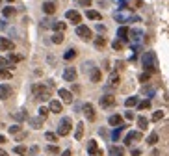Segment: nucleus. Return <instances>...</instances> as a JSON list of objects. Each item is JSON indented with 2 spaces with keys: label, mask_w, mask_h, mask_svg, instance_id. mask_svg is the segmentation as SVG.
<instances>
[{
  "label": "nucleus",
  "mask_w": 169,
  "mask_h": 156,
  "mask_svg": "<svg viewBox=\"0 0 169 156\" xmlns=\"http://www.w3.org/2000/svg\"><path fill=\"white\" fill-rule=\"evenodd\" d=\"M125 115H127V119H134V114H132V112H127Z\"/></svg>",
  "instance_id": "3c124183"
},
{
  "label": "nucleus",
  "mask_w": 169,
  "mask_h": 156,
  "mask_svg": "<svg viewBox=\"0 0 169 156\" xmlns=\"http://www.w3.org/2000/svg\"><path fill=\"white\" fill-rule=\"evenodd\" d=\"M52 28H54V32H65L67 24H65V22H60V20H56V22H52Z\"/></svg>",
  "instance_id": "393cba45"
},
{
  "label": "nucleus",
  "mask_w": 169,
  "mask_h": 156,
  "mask_svg": "<svg viewBox=\"0 0 169 156\" xmlns=\"http://www.w3.org/2000/svg\"><path fill=\"white\" fill-rule=\"evenodd\" d=\"M22 60V56H19V54H9V61L11 63H17V61H20Z\"/></svg>",
  "instance_id": "79ce46f5"
},
{
  "label": "nucleus",
  "mask_w": 169,
  "mask_h": 156,
  "mask_svg": "<svg viewBox=\"0 0 169 156\" xmlns=\"http://www.w3.org/2000/svg\"><path fill=\"white\" fill-rule=\"evenodd\" d=\"M141 63H143V67H145V71L147 73H156L158 71V61H156V56H154V52H145L143 54V58H141Z\"/></svg>",
  "instance_id": "f03ea898"
},
{
  "label": "nucleus",
  "mask_w": 169,
  "mask_h": 156,
  "mask_svg": "<svg viewBox=\"0 0 169 156\" xmlns=\"http://www.w3.org/2000/svg\"><path fill=\"white\" fill-rule=\"evenodd\" d=\"M58 95H60L61 102H65V104H71L73 102V93L69 89H58Z\"/></svg>",
  "instance_id": "9d476101"
},
{
  "label": "nucleus",
  "mask_w": 169,
  "mask_h": 156,
  "mask_svg": "<svg viewBox=\"0 0 169 156\" xmlns=\"http://www.w3.org/2000/svg\"><path fill=\"white\" fill-rule=\"evenodd\" d=\"M65 17H67L71 22H74V24H80V22H82V15H80L78 11H74V9H69V11L65 13Z\"/></svg>",
  "instance_id": "1a4fd4ad"
},
{
  "label": "nucleus",
  "mask_w": 169,
  "mask_h": 156,
  "mask_svg": "<svg viewBox=\"0 0 169 156\" xmlns=\"http://www.w3.org/2000/svg\"><path fill=\"white\" fill-rule=\"evenodd\" d=\"M95 45H97L99 48H102V47H106V39H104V37H95Z\"/></svg>",
  "instance_id": "e433bc0d"
},
{
  "label": "nucleus",
  "mask_w": 169,
  "mask_h": 156,
  "mask_svg": "<svg viewBox=\"0 0 169 156\" xmlns=\"http://www.w3.org/2000/svg\"><path fill=\"white\" fill-rule=\"evenodd\" d=\"M89 78H91V82H93V84L100 82V71H99L97 67H93V69H91V74H89Z\"/></svg>",
  "instance_id": "412c9836"
},
{
  "label": "nucleus",
  "mask_w": 169,
  "mask_h": 156,
  "mask_svg": "<svg viewBox=\"0 0 169 156\" xmlns=\"http://www.w3.org/2000/svg\"><path fill=\"white\" fill-rule=\"evenodd\" d=\"M123 130H125V127H123V125H119V127L113 130V134H112V140H113V141H117V140L121 138V132H123Z\"/></svg>",
  "instance_id": "473e14b6"
},
{
  "label": "nucleus",
  "mask_w": 169,
  "mask_h": 156,
  "mask_svg": "<svg viewBox=\"0 0 169 156\" xmlns=\"http://www.w3.org/2000/svg\"><path fill=\"white\" fill-rule=\"evenodd\" d=\"M43 11H45L47 15H52V13L56 11V4H54V2H45V4H43Z\"/></svg>",
  "instance_id": "6ab92c4d"
},
{
  "label": "nucleus",
  "mask_w": 169,
  "mask_h": 156,
  "mask_svg": "<svg viewBox=\"0 0 169 156\" xmlns=\"http://www.w3.org/2000/svg\"><path fill=\"white\" fill-rule=\"evenodd\" d=\"M108 123L112 125V127H119V125H123V117L121 115H110V119H108Z\"/></svg>",
  "instance_id": "aec40b11"
},
{
  "label": "nucleus",
  "mask_w": 169,
  "mask_h": 156,
  "mask_svg": "<svg viewBox=\"0 0 169 156\" xmlns=\"http://www.w3.org/2000/svg\"><path fill=\"white\" fill-rule=\"evenodd\" d=\"M151 80V73H143V74H140V82H149Z\"/></svg>",
  "instance_id": "37998d69"
},
{
  "label": "nucleus",
  "mask_w": 169,
  "mask_h": 156,
  "mask_svg": "<svg viewBox=\"0 0 169 156\" xmlns=\"http://www.w3.org/2000/svg\"><path fill=\"white\" fill-rule=\"evenodd\" d=\"M138 127H140V130H147V128H149L147 117H138Z\"/></svg>",
  "instance_id": "c85d7f7f"
},
{
  "label": "nucleus",
  "mask_w": 169,
  "mask_h": 156,
  "mask_svg": "<svg viewBox=\"0 0 169 156\" xmlns=\"http://www.w3.org/2000/svg\"><path fill=\"white\" fill-rule=\"evenodd\" d=\"M112 47H113L115 50H121V48H123V41H121V39H117V41H113V43H112Z\"/></svg>",
  "instance_id": "a18cd8bd"
},
{
  "label": "nucleus",
  "mask_w": 169,
  "mask_h": 156,
  "mask_svg": "<svg viewBox=\"0 0 169 156\" xmlns=\"http://www.w3.org/2000/svg\"><path fill=\"white\" fill-rule=\"evenodd\" d=\"M47 153H48V154H60V149H58L56 145H48V147H47Z\"/></svg>",
  "instance_id": "58836bf2"
},
{
  "label": "nucleus",
  "mask_w": 169,
  "mask_h": 156,
  "mask_svg": "<svg viewBox=\"0 0 169 156\" xmlns=\"http://www.w3.org/2000/svg\"><path fill=\"white\" fill-rule=\"evenodd\" d=\"M50 87L52 84H33L32 86V93L35 95L37 100H50Z\"/></svg>",
  "instance_id": "f257e3e1"
},
{
  "label": "nucleus",
  "mask_w": 169,
  "mask_h": 156,
  "mask_svg": "<svg viewBox=\"0 0 169 156\" xmlns=\"http://www.w3.org/2000/svg\"><path fill=\"white\" fill-rule=\"evenodd\" d=\"M113 19H115V20H119V22H127V20H134V22H138V20H140L138 17H134V15H128V13H123V11H117V13H113Z\"/></svg>",
  "instance_id": "20e7f679"
},
{
  "label": "nucleus",
  "mask_w": 169,
  "mask_h": 156,
  "mask_svg": "<svg viewBox=\"0 0 169 156\" xmlns=\"http://www.w3.org/2000/svg\"><path fill=\"white\" fill-rule=\"evenodd\" d=\"M119 82H121L119 74H117V73H112V74H110V80H108V86H110V87H117Z\"/></svg>",
  "instance_id": "f3484780"
},
{
  "label": "nucleus",
  "mask_w": 169,
  "mask_h": 156,
  "mask_svg": "<svg viewBox=\"0 0 169 156\" xmlns=\"http://www.w3.org/2000/svg\"><path fill=\"white\" fill-rule=\"evenodd\" d=\"M45 138H47L48 141H56V140H58V134H54V132H47Z\"/></svg>",
  "instance_id": "c03bdc74"
},
{
  "label": "nucleus",
  "mask_w": 169,
  "mask_h": 156,
  "mask_svg": "<svg viewBox=\"0 0 169 156\" xmlns=\"http://www.w3.org/2000/svg\"><path fill=\"white\" fill-rule=\"evenodd\" d=\"M127 2H128V0H121V7H125V6H127Z\"/></svg>",
  "instance_id": "6e6d98bb"
},
{
  "label": "nucleus",
  "mask_w": 169,
  "mask_h": 156,
  "mask_svg": "<svg viewBox=\"0 0 169 156\" xmlns=\"http://www.w3.org/2000/svg\"><path fill=\"white\" fill-rule=\"evenodd\" d=\"M128 33H130V30H128L127 26H121V28L117 30V39H121V41H128Z\"/></svg>",
  "instance_id": "dca6fc26"
},
{
  "label": "nucleus",
  "mask_w": 169,
  "mask_h": 156,
  "mask_svg": "<svg viewBox=\"0 0 169 156\" xmlns=\"http://www.w3.org/2000/svg\"><path fill=\"white\" fill-rule=\"evenodd\" d=\"M30 125H32V128L39 130V128L43 127V117H33V119H30Z\"/></svg>",
  "instance_id": "4be33fe9"
},
{
  "label": "nucleus",
  "mask_w": 169,
  "mask_h": 156,
  "mask_svg": "<svg viewBox=\"0 0 169 156\" xmlns=\"http://www.w3.org/2000/svg\"><path fill=\"white\" fill-rule=\"evenodd\" d=\"M87 154L89 156H102V151L99 149V145H97L95 140L89 141V145H87Z\"/></svg>",
  "instance_id": "6e6552de"
},
{
  "label": "nucleus",
  "mask_w": 169,
  "mask_h": 156,
  "mask_svg": "<svg viewBox=\"0 0 169 156\" xmlns=\"http://www.w3.org/2000/svg\"><path fill=\"white\" fill-rule=\"evenodd\" d=\"M0 67H11V61H9V58H4V56H0Z\"/></svg>",
  "instance_id": "ea45409f"
},
{
  "label": "nucleus",
  "mask_w": 169,
  "mask_h": 156,
  "mask_svg": "<svg viewBox=\"0 0 169 156\" xmlns=\"http://www.w3.org/2000/svg\"><path fill=\"white\" fill-rule=\"evenodd\" d=\"M128 35H132V39H134L136 43H140V39H141L143 32H141V30H138V28H134V30H130V33H128Z\"/></svg>",
  "instance_id": "b1692460"
},
{
  "label": "nucleus",
  "mask_w": 169,
  "mask_h": 156,
  "mask_svg": "<svg viewBox=\"0 0 169 156\" xmlns=\"http://www.w3.org/2000/svg\"><path fill=\"white\" fill-rule=\"evenodd\" d=\"M52 43H54V45H61V43H63V32H56V33L52 35Z\"/></svg>",
  "instance_id": "a878e982"
},
{
  "label": "nucleus",
  "mask_w": 169,
  "mask_h": 156,
  "mask_svg": "<svg viewBox=\"0 0 169 156\" xmlns=\"http://www.w3.org/2000/svg\"><path fill=\"white\" fill-rule=\"evenodd\" d=\"M9 132H11V134H19V132H20V125H13V127H9Z\"/></svg>",
  "instance_id": "de8ad7c7"
},
{
  "label": "nucleus",
  "mask_w": 169,
  "mask_h": 156,
  "mask_svg": "<svg viewBox=\"0 0 169 156\" xmlns=\"http://www.w3.org/2000/svg\"><path fill=\"white\" fill-rule=\"evenodd\" d=\"M132 156H141V151L140 149H132Z\"/></svg>",
  "instance_id": "8fccbe9b"
},
{
  "label": "nucleus",
  "mask_w": 169,
  "mask_h": 156,
  "mask_svg": "<svg viewBox=\"0 0 169 156\" xmlns=\"http://www.w3.org/2000/svg\"><path fill=\"white\" fill-rule=\"evenodd\" d=\"M82 136H84V125H82V123H78V125H76V132H74V138H76V140L80 141V140H82Z\"/></svg>",
  "instance_id": "2f4dec72"
},
{
  "label": "nucleus",
  "mask_w": 169,
  "mask_h": 156,
  "mask_svg": "<svg viewBox=\"0 0 169 156\" xmlns=\"http://www.w3.org/2000/svg\"><path fill=\"white\" fill-rule=\"evenodd\" d=\"M82 112L86 114V119H87V121H95V108H93V104L86 102V104L82 106Z\"/></svg>",
  "instance_id": "0eeeda50"
},
{
  "label": "nucleus",
  "mask_w": 169,
  "mask_h": 156,
  "mask_svg": "<svg viewBox=\"0 0 169 156\" xmlns=\"http://www.w3.org/2000/svg\"><path fill=\"white\" fill-rule=\"evenodd\" d=\"M76 76H78V73H76L74 67H65V71H63V80L65 82H74Z\"/></svg>",
  "instance_id": "423d86ee"
},
{
  "label": "nucleus",
  "mask_w": 169,
  "mask_h": 156,
  "mask_svg": "<svg viewBox=\"0 0 169 156\" xmlns=\"http://www.w3.org/2000/svg\"><path fill=\"white\" fill-rule=\"evenodd\" d=\"M28 153H30V154H35V153H37V147H32V149H30Z\"/></svg>",
  "instance_id": "864d4df0"
},
{
  "label": "nucleus",
  "mask_w": 169,
  "mask_h": 156,
  "mask_svg": "<svg viewBox=\"0 0 169 156\" xmlns=\"http://www.w3.org/2000/svg\"><path fill=\"white\" fill-rule=\"evenodd\" d=\"M138 140H141V132H140V130H132V132L127 134V138H125V145H130L132 141H138Z\"/></svg>",
  "instance_id": "f8f14e48"
},
{
  "label": "nucleus",
  "mask_w": 169,
  "mask_h": 156,
  "mask_svg": "<svg viewBox=\"0 0 169 156\" xmlns=\"http://www.w3.org/2000/svg\"><path fill=\"white\" fill-rule=\"evenodd\" d=\"M138 106H140V110H147V108H151V100H143V102H140Z\"/></svg>",
  "instance_id": "49530a36"
},
{
  "label": "nucleus",
  "mask_w": 169,
  "mask_h": 156,
  "mask_svg": "<svg viewBox=\"0 0 169 156\" xmlns=\"http://www.w3.org/2000/svg\"><path fill=\"white\" fill-rule=\"evenodd\" d=\"M11 115H13V119H17V121H24V119H26V117H28V115H26V112H24V110H20V112H13V114H11Z\"/></svg>",
  "instance_id": "7c9ffc66"
},
{
  "label": "nucleus",
  "mask_w": 169,
  "mask_h": 156,
  "mask_svg": "<svg viewBox=\"0 0 169 156\" xmlns=\"http://www.w3.org/2000/svg\"><path fill=\"white\" fill-rule=\"evenodd\" d=\"M162 119H164V112L162 110H158V112L153 114V121H162Z\"/></svg>",
  "instance_id": "4c0bfd02"
},
{
  "label": "nucleus",
  "mask_w": 169,
  "mask_h": 156,
  "mask_svg": "<svg viewBox=\"0 0 169 156\" xmlns=\"http://www.w3.org/2000/svg\"><path fill=\"white\" fill-rule=\"evenodd\" d=\"M7 2H13V0H7Z\"/></svg>",
  "instance_id": "13d9d810"
},
{
  "label": "nucleus",
  "mask_w": 169,
  "mask_h": 156,
  "mask_svg": "<svg viewBox=\"0 0 169 156\" xmlns=\"http://www.w3.org/2000/svg\"><path fill=\"white\" fill-rule=\"evenodd\" d=\"M2 143H6V138H4V136H0V145H2Z\"/></svg>",
  "instance_id": "4d7b16f0"
},
{
  "label": "nucleus",
  "mask_w": 169,
  "mask_h": 156,
  "mask_svg": "<svg viewBox=\"0 0 169 156\" xmlns=\"http://www.w3.org/2000/svg\"><path fill=\"white\" fill-rule=\"evenodd\" d=\"M74 58H76V50H74V48H69V50L63 54V60H65V61H71V60H74Z\"/></svg>",
  "instance_id": "bb28decb"
},
{
  "label": "nucleus",
  "mask_w": 169,
  "mask_h": 156,
  "mask_svg": "<svg viewBox=\"0 0 169 156\" xmlns=\"http://www.w3.org/2000/svg\"><path fill=\"white\" fill-rule=\"evenodd\" d=\"M71 128H73V121L69 117H63L60 121V125H58V136H69Z\"/></svg>",
  "instance_id": "7ed1b4c3"
},
{
  "label": "nucleus",
  "mask_w": 169,
  "mask_h": 156,
  "mask_svg": "<svg viewBox=\"0 0 169 156\" xmlns=\"http://www.w3.org/2000/svg\"><path fill=\"white\" fill-rule=\"evenodd\" d=\"M13 151H15V154H19V156H26L28 154V149H26L24 145H17Z\"/></svg>",
  "instance_id": "72a5a7b5"
},
{
  "label": "nucleus",
  "mask_w": 169,
  "mask_h": 156,
  "mask_svg": "<svg viewBox=\"0 0 169 156\" xmlns=\"http://www.w3.org/2000/svg\"><path fill=\"white\" fill-rule=\"evenodd\" d=\"M48 114H50V110H48V108H45V106H41V108H39V117L47 119V117H48Z\"/></svg>",
  "instance_id": "c9c22d12"
},
{
  "label": "nucleus",
  "mask_w": 169,
  "mask_h": 156,
  "mask_svg": "<svg viewBox=\"0 0 169 156\" xmlns=\"http://www.w3.org/2000/svg\"><path fill=\"white\" fill-rule=\"evenodd\" d=\"M13 13H15L13 7H4V9H2V15H4V17H11Z\"/></svg>",
  "instance_id": "a19ab883"
},
{
  "label": "nucleus",
  "mask_w": 169,
  "mask_h": 156,
  "mask_svg": "<svg viewBox=\"0 0 169 156\" xmlns=\"http://www.w3.org/2000/svg\"><path fill=\"white\" fill-rule=\"evenodd\" d=\"M136 104H140V99H138V97H128V99L125 100V106H127V108H132V106H136Z\"/></svg>",
  "instance_id": "cd10ccee"
},
{
  "label": "nucleus",
  "mask_w": 169,
  "mask_h": 156,
  "mask_svg": "<svg viewBox=\"0 0 169 156\" xmlns=\"http://www.w3.org/2000/svg\"><path fill=\"white\" fill-rule=\"evenodd\" d=\"M87 19H91V20H100L102 15H100L99 11H95V9H87Z\"/></svg>",
  "instance_id": "5701e85b"
},
{
  "label": "nucleus",
  "mask_w": 169,
  "mask_h": 156,
  "mask_svg": "<svg viewBox=\"0 0 169 156\" xmlns=\"http://www.w3.org/2000/svg\"><path fill=\"white\" fill-rule=\"evenodd\" d=\"M13 48H15V43H13V41H9V39H6V37H0V50L11 52Z\"/></svg>",
  "instance_id": "ddd939ff"
},
{
  "label": "nucleus",
  "mask_w": 169,
  "mask_h": 156,
  "mask_svg": "<svg viewBox=\"0 0 169 156\" xmlns=\"http://www.w3.org/2000/svg\"><path fill=\"white\" fill-rule=\"evenodd\" d=\"M108 153H110V156H125V149L123 147H117V145H112Z\"/></svg>",
  "instance_id": "a211bd4d"
},
{
  "label": "nucleus",
  "mask_w": 169,
  "mask_h": 156,
  "mask_svg": "<svg viewBox=\"0 0 169 156\" xmlns=\"http://www.w3.org/2000/svg\"><path fill=\"white\" fill-rule=\"evenodd\" d=\"M99 102H100V106H102V108H110V106H113V104H115V97H113V95H102Z\"/></svg>",
  "instance_id": "9b49d317"
},
{
  "label": "nucleus",
  "mask_w": 169,
  "mask_h": 156,
  "mask_svg": "<svg viewBox=\"0 0 169 156\" xmlns=\"http://www.w3.org/2000/svg\"><path fill=\"white\" fill-rule=\"evenodd\" d=\"M76 35L82 37V39H89V37H91V30H89V26H86V24H78V26H76Z\"/></svg>",
  "instance_id": "39448f33"
},
{
  "label": "nucleus",
  "mask_w": 169,
  "mask_h": 156,
  "mask_svg": "<svg viewBox=\"0 0 169 156\" xmlns=\"http://www.w3.org/2000/svg\"><path fill=\"white\" fill-rule=\"evenodd\" d=\"M13 74H11V71H7L6 67H0V80H9Z\"/></svg>",
  "instance_id": "c756f323"
},
{
  "label": "nucleus",
  "mask_w": 169,
  "mask_h": 156,
  "mask_svg": "<svg viewBox=\"0 0 169 156\" xmlns=\"http://www.w3.org/2000/svg\"><path fill=\"white\" fill-rule=\"evenodd\" d=\"M0 156H9V154H7V153H6L4 149H0Z\"/></svg>",
  "instance_id": "5fc2aeb1"
},
{
  "label": "nucleus",
  "mask_w": 169,
  "mask_h": 156,
  "mask_svg": "<svg viewBox=\"0 0 169 156\" xmlns=\"http://www.w3.org/2000/svg\"><path fill=\"white\" fill-rule=\"evenodd\" d=\"M9 97H11V87H9L7 84H2V86H0V99L6 100V99H9Z\"/></svg>",
  "instance_id": "2eb2a0df"
},
{
  "label": "nucleus",
  "mask_w": 169,
  "mask_h": 156,
  "mask_svg": "<svg viewBox=\"0 0 169 156\" xmlns=\"http://www.w3.org/2000/svg\"><path fill=\"white\" fill-rule=\"evenodd\" d=\"M48 110H50L52 114H61V112H63V106H61V102H60V100H50Z\"/></svg>",
  "instance_id": "4468645a"
},
{
  "label": "nucleus",
  "mask_w": 169,
  "mask_h": 156,
  "mask_svg": "<svg viewBox=\"0 0 169 156\" xmlns=\"http://www.w3.org/2000/svg\"><path fill=\"white\" fill-rule=\"evenodd\" d=\"M76 2H78V4H80V6H84V7H89V6H91V2H93V0H76Z\"/></svg>",
  "instance_id": "09e8293b"
},
{
  "label": "nucleus",
  "mask_w": 169,
  "mask_h": 156,
  "mask_svg": "<svg viewBox=\"0 0 169 156\" xmlns=\"http://www.w3.org/2000/svg\"><path fill=\"white\" fill-rule=\"evenodd\" d=\"M147 143H149V145H156V143H158V134H156V132H153V134L147 138Z\"/></svg>",
  "instance_id": "f704fd0d"
},
{
  "label": "nucleus",
  "mask_w": 169,
  "mask_h": 156,
  "mask_svg": "<svg viewBox=\"0 0 169 156\" xmlns=\"http://www.w3.org/2000/svg\"><path fill=\"white\" fill-rule=\"evenodd\" d=\"M61 156H73V153H71V151L67 149V151H63V153H61Z\"/></svg>",
  "instance_id": "603ef678"
}]
</instances>
